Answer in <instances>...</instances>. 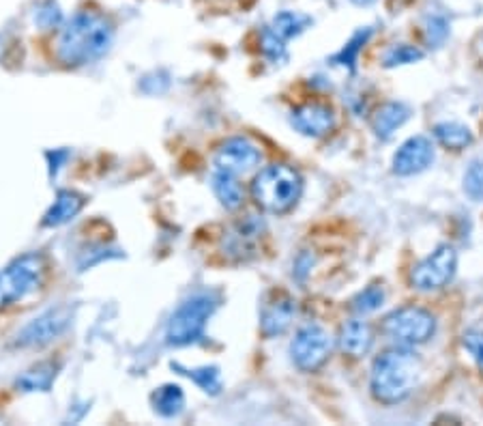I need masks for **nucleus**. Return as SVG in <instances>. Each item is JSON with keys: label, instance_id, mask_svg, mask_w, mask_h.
<instances>
[{"label": "nucleus", "instance_id": "nucleus-26", "mask_svg": "<svg viewBox=\"0 0 483 426\" xmlns=\"http://www.w3.org/2000/svg\"><path fill=\"white\" fill-rule=\"evenodd\" d=\"M424 59V52L419 48L408 46V44H397L394 48H389L383 57L384 67H397V65H408V63H417V60Z\"/></svg>", "mask_w": 483, "mask_h": 426}, {"label": "nucleus", "instance_id": "nucleus-14", "mask_svg": "<svg viewBox=\"0 0 483 426\" xmlns=\"http://www.w3.org/2000/svg\"><path fill=\"white\" fill-rule=\"evenodd\" d=\"M260 235H262V224L256 220V218L249 216L247 220L236 222L235 229L224 237V254H228V257L236 261L252 257L256 250V243L260 241Z\"/></svg>", "mask_w": 483, "mask_h": 426}, {"label": "nucleus", "instance_id": "nucleus-19", "mask_svg": "<svg viewBox=\"0 0 483 426\" xmlns=\"http://www.w3.org/2000/svg\"><path fill=\"white\" fill-rule=\"evenodd\" d=\"M434 138L449 151H462L473 144V132L467 125L456 123V121H445V123L434 125Z\"/></svg>", "mask_w": 483, "mask_h": 426}, {"label": "nucleus", "instance_id": "nucleus-29", "mask_svg": "<svg viewBox=\"0 0 483 426\" xmlns=\"http://www.w3.org/2000/svg\"><path fill=\"white\" fill-rule=\"evenodd\" d=\"M35 20L44 28H57L63 24V14H60V7L54 0H46V3L39 5V9H37Z\"/></svg>", "mask_w": 483, "mask_h": 426}, {"label": "nucleus", "instance_id": "nucleus-9", "mask_svg": "<svg viewBox=\"0 0 483 426\" xmlns=\"http://www.w3.org/2000/svg\"><path fill=\"white\" fill-rule=\"evenodd\" d=\"M73 313L69 306H57L46 310L44 314H39L37 319L30 321L28 325H24L16 336V346L28 349V346H44L52 340H57L67 327L71 325Z\"/></svg>", "mask_w": 483, "mask_h": 426}, {"label": "nucleus", "instance_id": "nucleus-25", "mask_svg": "<svg viewBox=\"0 0 483 426\" xmlns=\"http://www.w3.org/2000/svg\"><path fill=\"white\" fill-rule=\"evenodd\" d=\"M174 368H179L185 373L189 379H194L195 386H200L206 394H219L222 389V377H219V368L215 367H203V368H183L176 364Z\"/></svg>", "mask_w": 483, "mask_h": 426}, {"label": "nucleus", "instance_id": "nucleus-5", "mask_svg": "<svg viewBox=\"0 0 483 426\" xmlns=\"http://www.w3.org/2000/svg\"><path fill=\"white\" fill-rule=\"evenodd\" d=\"M381 332L395 346L425 345L436 332V319L430 310L421 306H404L387 314L381 324Z\"/></svg>", "mask_w": 483, "mask_h": 426}, {"label": "nucleus", "instance_id": "nucleus-28", "mask_svg": "<svg viewBox=\"0 0 483 426\" xmlns=\"http://www.w3.org/2000/svg\"><path fill=\"white\" fill-rule=\"evenodd\" d=\"M260 48H262V54H265L271 63H284V60L289 59V52H286V41L278 37V35H275L268 27L265 28V33H262Z\"/></svg>", "mask_w": 483, "mask_h": 426}, {"label": "nucleus", "instance_id": "nucleus-30", "mask_svg": "<svg viewBox=\"0 0 483 426\" xmlns=\"http://www.w3.org/2000/svg\"><path fill=\"white\" fill-rule=\"evenodd\" d=\"M462 345H464V349H467L470 356H473L477 368H479L483 373V332L481 330H468L462 336Z\"/></svg>", "mask_w": 483, "mask_h": 426}, {"label": "nucleus", "instance_id": "nucleus-10", "mask_svg": "<svg viewBox=\"0 0 483 426\" xmlns=\"http://www.w3.org/2000/svg\"><path fill=\"white\" fill-rule=\"evenodd\" d=\"M260 160V149L256 147L252 140L235 136L226 140L222 147H219L215 155V168L226 170V173L232 175H246L258 166Z\"/></svg>", "mask_w": 483, "mask_h": 426}, {"label": "nucleus", "instance_id": "nucleus-21", "mask_svg": "<svg viewBox=\"0 0 483 426\" xmlns=\"http://www.w3.org/2000/svg\"><path fill=\"white\" fill-rule=\"evenodd\" d=\"M310 24H311L310 16L299 14V11H279V14L273 17L271 27L268 28H271L278 37L289 41L292 37H299Z\"/></svg>", "mask_w": 483, "mask_h": 426}, {"label": "nucleus", "instance_id": "nucleus-16", "mask_svg": "<svg viewBox=\"0 0 483 426\" xmlns=\"http://www.w3.org/2000/svg\"><path fill=\"white\" fill-rule=\"evenodd\" d=\"M408 119H411V106H406L404 101H387L376 111L372 127L378 138L389 140Z\"/></svg>", "mask_w": 483, "mask_h": 426}, {"label": "nucleus", "instance_id": "nucleus-4", "mask_svg": "<svg viewBox=\"0 0 483 426\" xmlns=\"http://www.w3.org/2000/svg\"><path fill=\"white\" fill-rule=\"evenodd\" d=\"M219 306V295L213 291H200L187 297L185 302L176 308V313L170 316L166 338L170 345L185 346L195 340L203 338L206 324Z\"/></svg>", "mask_w": 483, "mask_h": 426}, {"label": "nucleus", "instance_id": "nucleus-8", "mask_svg": "<svg viewBox=\"0 0 483 426\" xmlns=\"http://www.w3.org/2000/svg\"><path fill=\"white\" fill-rule=\"evenodd\" d=\"M457 270V252L443 243L411 270V284L417 291H438L454 280Z\"/></svg>", "mask_w": 483, "mask_h": 426}, {"label": "nucleus", "instance_id": "nucleus-6", "mask_svg": "<svg viewBox=\"0 0 483 426\" xmlns=\"http://www.w3.org/2000/svg\"><path fill=\"white\" fill-rule=\"evenodd\" d=\"M46 261L41 254H24L0 272V310L35 293L44 282Z\"/></svg>", "mask_w": 483, "mask_h": 426}, {"label": "nucleus", "instance_id": "nucleus-22", "mask_svg": "<svg viewBox=\"0 0 483 426\" xmlns=\"http://www.w3.org/2000/svg\"><path fill=\"white\" fill-rule=\"evenodd\" d=\"M372 33H374V30H372V28H361V30H357V33H354L352 37H351V41H348V44L344 48H341V50L331 59L333 63L335 65H341V67H348V69L354 71V67H357L359 52L363 50L365 44H368L370 37H372Z\"/></svg>", "mask_w": 483, "mask_h": 426}, {"label": "nucleus", "instance_id": "nucleus-11", "mask_svg": "<svg viewBox=\"0 0 483 426\" xmlns=\"http://www.w3.org/2000/svg\"><path fill=\"white\" fill-rule=\"evenodd\" d=\"M290 125L295 127L299 133H303V136L322 138L333 132L335 112L327 103H303V106H299L290 112Z\"/></svg>", "mask_w": 483, "mask_h": 426}, {"label": "nucleus", "instance_id": "nucleus-13", "mask_svg": "<svg viewBox=\"0 0 483 426\" xmlns=\"http://www.w3.org/2000/svg\"><path fill=\"white\" fill-rule=\"evenodd\" d=\"M297 314V304L290 295L275 293L271 302L265 304L260 313V332L265 338L281 336L289 330Z\"/></svg>", "mask_w": 483, "mask_h": 426}, {"label": "nucleus", "instance_id": "nucleus-12", "mask_svg": "<svg viewBox=\"0 0 483 426\" xmlns=\"http://www.w3.org/2000/svg\"><path fill=\"white\" fill-rule=\"evenodd\" d=\"M434 147L425 136L408 138L394 155V173L400 176L419 175L432 166Z\"/></svg>", "mask_w": 483, "mask_h": 426}, {"label": "nucleus", "instance_id": "nucleus-2", "mask_svg": "<svg viewBox=\"0 0 483 426\" xmlns=\"http://www.w3.org/2000/svg\"><path fill=\"white\" fill-rule=\"evenodd\" d=\"M424 364L408 346H395L381 353L372 364V397L383 405H397L406 400L419 386Z\"/></svg>", "mask_w": 483, "mask_h": 426}, {"label": "nucleus", "instance_id": "nucleus-7", "mask_svg": "<svg viewBox=\"0 0 483 426\" xmlns=\"http://www.w3.org/2000/svg\"><path fill=\"white\" fill-rule=\"evenodd\" d=\"M333 343L329 332L322 325L310 324L297 332L290 343V357L295 367L303 373H316L322 368L331 356Z\"/></svg>", "mask_w": 483, "mask_h": 426}, {"label": "nucleus", "instance_id": "nucleus-20", "mask_svg": "<svg viewBox=\"0 0 483 426\" xmlns=\"http://www.w3.org/2000/svg\"><path fill=\"white\" fill-rule=\"evenodd\" d=\"M152 407H155L159 416L174 418L179 416L183 407H185V394H183V389L179 386L168 383V386L157 388L155 392H152Z\"/></svg>", "mask_w": 483, "mask_h": 426}, {"label": "nucleus", "instance_id": "nucleus-15", "mask_svg": "<svg viewBox=\"0 0 483 426\" xmlns=\"http://www.w3.org/2000/svg\"><path fill=\"white\" fill-rule=\"evenodd\" d=\"M374 345V332L368 321L352 319L348 324L341 325L340 330V349L351 357L365 356Z\"/></svg>", "mask_w": 483, "mask_h": 426}, {"label": "nucleus", "instance_id": "nucleus-27", "mask_svg": "<svg viewBox=\"0 0 483 426\" xmlns=\"http://www.w3.org/2000/svg\"><path fill=\"white\" fill-rule=\"evenodd\" d=\"M464 192L475 203H483V160H475L464 173Z\"/></svg>", "mask_w": 483, "mask_h": 426}, {"label": "nucleus", "instance_id": "nucleus-31", "mask_svg": "<svg viewBox=\"0 0 483 426\" xmlns=\"http://www.w3.org/2000/svg\"><path fill=\"white\" fill-rule=\"evenodd\" d=\"M447 35H449V24L443 16L427 17V39H430V44L440 46L445 39H447Z\"/></svg>", "mask_w": 483, "mask_h": 426}, {"label": "nucleus", "instance_id": "nucleus-1", "mask_svg": "<svg viewBox=\"0 0 483 426\" xmlns=\"http://www.w3.org/2000/svg\"><path fill=\"white\" fill-rule=\"evenodd\" d=\"M114 28L95 11H79L67 20L57 39V57L67 67L89 65L110 50Z\"/></svg>", "mask_w": 483, "mask_h": 426}, {"label": "nucleus", "instance_id": "nucleus-18", "mask_svg": "<svg viewBox=\"0 0 483 426\" xmlns=\"http://www.w3.org/2000/svg\"><path fill=\"white\" fill-rule=\"evenodd\" d=\"M82 207H84V197H79V194L71 190L58 192L54 205L44 216V224L46 227H60V224H67L82 211Z\"/></svg>", "mask_w": 483, "mask_h": 426}, {"label": "nucleus", "instance_id": "nucleus-23", "mask_svg": "<svg viewBox=\"0 0 483 426\" xmlns=\"http://www.w3.org/2000/svg\"><path fill=\"white\" fill-rule=\"evenodd\" d=\"M52 364H39V367L30 368L28 373H24L20 379H17V388H22L24 392H37V389H41V392H47L52 386V379L57 377L54 373Z\"/></svg>", "mask_w": 483, "mask_h": 426}, {"label": "nucleus", "instance_id": "nucleus-24", "mask_svg": "<svg viewBox=\"0 0 483 426\" xmlns=\"http://www.w3.org/2000/svg\"><path fill=\"white\" fill-rule=\"evenodd\" d=\"M384 297H387V293H384L383 284H370L368 289L361 291V293L351 302L352 313H357L361 316L376 313V310L384 304Z\"/></svg>", "mask_w": 483, "mask_h": 426}, {"label": "nucleus", "instance_id": "nucleus-17", "mask_svg": "<svg viewBox=\"0 0 483 426\" xmlns=\"http://www.w3.org/2000/svg\"><path fill=\"white\" fill-rule=\"evenodd\" d=\"M211 186H213V192H215L217 200L226 207V209L235 211L243 205L246 192H243V186L238 184L236 175L215 168L213 170V176H211Z\"/></svg>", "mask_w": 483, "mask_h": 426}, {"label": "nucleus", "instance_id": "nucleus-32", "mask_svg": "<svg viewBox=\"0 0 483 426\" xmlns=\"http://www.w3.org/2000/svg\"><path fill=\"white\" fill-rule=\"evenodd\" d=\"M352 3H357V5H370V3H374V0H352Z\"/></svg>", "mask_w": 483, "mask_h": 426}, {"label": "nucleus", "instance_id": "nucleus-3", "mask_svg": "<svg viewBox=\"0 0 483 426\" xmlns=\"http://www.w3.org/2000/svg\"><path fill=\"white\" fill-rule=\"evenodd\" d=\"M303 194V176L297 168L286 164H273L262 168L252 184V197L262 211L289 213L295 209Z\"/></svg>", "mask_w": 483, "mask_h": 426}]
</instances>
